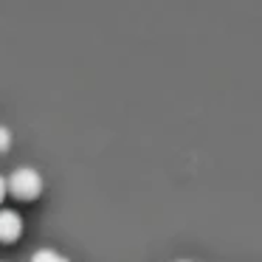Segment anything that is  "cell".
<instances>
[{"label": "cell", "instance_id": "1", "mask_svg": "<svg viewBox=\"0 0 262 262\" xmlns=\"http://www.w3.org/2000/svg\"><path fill=\"white\" fill-rule=\"evenodd\" d=\"M6 189L17 200H34L42 192V175L37 169H31V166H17L6 178Z\"/></svg>", "mask_w": 262, "mask_h": 262}, {"label": "cell", "instance_id": "2", "mask_svg": "<svg viewBox=\"0 0 262 262\" xmlns=\"http://www.w3.org/2000/svg\"><path fill=\"white\" fill-rule=\"evenodd\" d=\"M23 234V217L14 209H0V239L3 243H14Z\"/></svg>", "mask_w": 262, "mask_h": 262}, {"label": "cell", "instance_id": "3", "mask_svg": "<svg viewBox=\"0 0 262 262\" xmlns=\"http://www.w3.org/2000/svg\"><path fill=\"white\" fill-rule=\"evenodd\" d=\"M31 262H71L65 254H59L57 248H40L34 256H31Z\"/></svg>", "mask_w": 262, "mask_h": 262}, {"label": "cell", "instance_id": "4", "mask_svg": "<svg viewBox=\"0 0 262 262\" xmlns=\"http://www.w3.org/2000/svg\"><path fill=\"white\" fill-rule=\"evenodd\" d=\"M9 147H12V130L0 124V152H6Z\"/></svg>", "mask_w": 262, "mask_h": 262}, {"label": "cell", "instance_id": "5", "mask_svg": "<svg viewBox=\"0 0 262 262\" xmlns=\"http://www.w3.org/2000/svg\"><path fill=\"white\" fill-rule=\"evenodd\" d=\"M3 198H6V178L0 175V200H3Z\"/></svg>", "mask_w": 262, "mask_h": 262}, {"label": "cell", "instance_id": "6", "mask_svg": "<svg viewBox=\"0 0 262 262\" xmlns=\"http://www.w3.org/2000/svg\"><path fill=\"white\" fill-rule=\"evenodd\" d=\"M175 262H192V259H175Z\"/></svg>", "mask_w": 262, "mask_h": 262}, {"label": "cell", "instance_id": "7", "mask_svg": "<svg viewBox=\"0 0 262 262\" xmlns=\"http://www.w3.org/2000/svg\"><path fill=\"white\" fill-rule=\"evenodd\" d=\"M0 262H6V259H0Z\"/></svg>", "mask_w": 262, "mask_h": 262}]
</instances>
